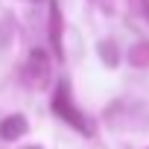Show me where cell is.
Returning a JSON list of instances; mask_svg holds the SVG:
<instances>
[{
  "mask_svg": "<svg viewBox=\"0 0 149 149\" xmlns=\"http://www.w3.org/2000/svg\"><path fill=\"white\" fill-rule=\"evenodd\" d=\"M53 105H56V114H61L67 123H73V126H79L82 132H88V126H85V120L73 111V105L67 102V88H61L58 94H56V100H53Z\"/></svg>",
  "mask_w": 149,
  "mask_h": 149,
  "instance_id": "obj_1",
  "label": "cell"
},
{
  "mask_svg": "<svg viewBox=\"0 0 149 149\" xmlns=\"http://www.w3.org/2000/svg\"><path fill=\"white\" fill-rule=\"evenodd\" d=\"M24 129H26L24 117H9V120H3V123H0V137H6V140L21 137V134H24Z\"/></svg>",
  "mask_w": 149,
  "mask_h": 149,
  "instance_id": "obj_2",
  "label": "cell"
}]
</instances>
